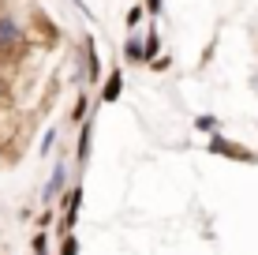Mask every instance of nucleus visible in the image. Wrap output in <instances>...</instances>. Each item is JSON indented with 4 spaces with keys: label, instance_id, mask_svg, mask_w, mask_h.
I'll return each instance as SVG.
<instances>
[{
    "label": "nucleus",
    "instance_id": "9b49d317",
    "mask_svg": "<svg viewBox=\"0 0 258 255\" xmlns=\"http://www.w3.org/2000/svg\"><path fill=\"white\" fill-rule=\"evenodd\" d=\"M195 128L199 131H217V120L213 117H195Z\"/></svg>",
    "mask_w": 258,
    "mask_h": 255
},
{
    "label": "nucleus",
    "instance_id": "1a4fd4ad",
    "mask_svg": "<svg viewBox=\"0 0 258 255\" xmlns=\"http://www.w3.org/2000/svg\"><path fill=\"white\" fill-rule=\"evenodd\" d=\"M157 49H161V38H157V30L150 26V34H146V60H154Z\"/></svg>",
    "mask_w": 258,
    "mask_h": 255
},
{
    "label": "nucleus",
    "instance_id": "423d86ee",
    "mask_svg": "<svg viewBox=\"0 0 258 255\" xmlns=\"http://www.w3.org/2000/svg\"><path fill=\"white\" fill-rule=\"evenodd\" d=\"M19 34H23V30H19V23H15L12 15H0V38L15 45V41H19Z\"/></svg>",
    "mask_w": 258,
    "mask_h": 255
},
{
    "label": "nucleus",
    "instance_id": "f8f14e48",
    "mask_svg": "<svg viewBox=\"0 0 258 255\" xmlns=\"http://www.w3.org/2000/svg\"><path fill=\"white\" fill-rule=\"evenodd\" d=\"M34 251H38V255H45V233H38V236H34Z\"/></svg>",
    "mask_w": 258,
    "mask_h": 255
},
{
    "label": "nucleus",
    "instance_id": "39448f33",
    "mask_svg": "<svg viewBox=\"0 0 258 255\" xmlns=\"http://www.w3.org/2000/svg\"><path fill=\"white\" fill-rule=\"evenodd\" d=\"M64 199H68V210H64V225L71 229V225H75V218H79V203H83V191H79V188H71Z\"/></svg>",
    "mask_w": 258,
    "mask_h": 255
},
{
    "label": "nucleus",
    "instance_id": "9d476101",
    "mask_svg": "<svg viewBox=\"0 0 258 255\" xmlns=\"http://www.w3.org/2000/svg\"><path fill=\"white\" fill-rule=\"evenodd\" d=\"M142 19H146V8H131V12H127V26H131V30H135Z\"/></svg>",
    "mask_w": 258,
    "mask_h": 255
},
{
    "label": "nucleus",
    "instance_id": "0eeeda50",
    "mask_svg": "<svg viewBox=\"0 0 258 255\" xmlns=\"http://www.w3.org/2000/svg\"><path fill=\"white\" fill-rule=\"evenodd\" d=\"M86 68H90V79H86V83H97V79H101V64H97V53H94L90 38H86Z\"/></svg>",
    "mask_w": 258,
    "mask_h": 255
},
{
    "label": "nucleus",
    "instance_id": "20e7f679",
    "mask_svg": "<svg viewBox=\"0 0 258 255\" xmlns=\"http://www.w3.org/2000/svg\"><path fill=\"white\" fill-rule=\"evenodd\" d=\"M64 184H68V169H64V165H56L52 177H49V184H45V203H52V199L64 191Z\"/></svg>",
    "mask_w": 258,
    "mask_h": 255
},
{
    "label": "nucleus",
    "instance_id": "4468645a",
    "mask_svg": "<svg viewBox=\"0 0 258 255\" xmlns=\"http://www.w3.org/2000/svg\"><path fill=\"white\" fill-rule=\"evenodd\" d=\"M0 94H4V90H0Z\"/></svg>",
    "mask_w": 258,
    "mask_h": 255
},
{
    "label": "nucleus",
    "instance_id": "6e6552de",
    "mask_svg": "<svg viewBox=\"0 0 258 255\" xmlns=\"http://www.w3.org/2000/svg\"><path fill=\"white\" fill-rule=\"evenodd\" d=\"M86 154H90V120L79 131V162H86Z\"/></svg>",
    "mask_w": 258,
    "mask_h": 255
},
{
    "label": "nucleus",
    "instance_id": "f257e3e1",
    "mask_svg": "<svg viewBox=\"0 0 258 255\" xmlns=\"http://www.w3.org/2000/svg\"><path fill=\"white\" fill-rule=\"evenodd\" d=\"M210 154H221V158H236V162H254V154L247 150V146H239V143H228L225 135H217V131H213L210 135Z\"/></svg>",
    "mask_w": 258,
    "mask_h": 255
},
{
    "label": "nucleus",
    "instance_id": "f03ea898",
    "mask_svg": "<svg viewBox=\"0 0 258 255\" xmlns=\"http://www.w3.org/2000/svg\"><path fill=\"white\" fill-rule=\"evenodd\" d=\"M120 94H123V72L116 68V72H112L109 79H105V90H101V101H105V105H112V101L120 98Z\"/></svg>",
    "mask_w": 258,
    "mask_h": 255
},
{
    "label": "nucleus",
    "instance_id": "7ed1b4c3",
    "mask_svg": "<svg viewBox=\"0 0 258 255\" xmlns=\"http://www.w3.org/2000/svg\"><path fill=\"white\" fill-rule=\"evenodd\" d=\"M123 57H127L131 64H146V38L131 34V38H127V45H123Z\"/></svg>",
    "mask_w": 258,
    "mask_h": 255
},
{
    "label": "nucleus",
    "instance_id": "ddd939ff",
    "mask_svg": "<svg viewBox=\"0 0 258 255\" xmlns=\"http://www.w3.org/2000/svg\"><path fill=\"white\" fill-rule=\"evenodd\" d=\"M146 12H150V15H157V12H161V0H146Z\"/></svg>",
    "mask_w": 258,
    "mask_h": 255
}]
</instances>
